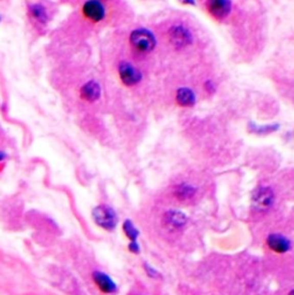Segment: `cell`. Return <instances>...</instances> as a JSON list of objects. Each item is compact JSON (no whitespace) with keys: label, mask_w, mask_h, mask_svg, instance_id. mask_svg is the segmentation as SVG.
Listing matches in <instances>:
<instances>
[{"label":"cell","mask_w":294,"mask_h":295,"mask_svg":"<svg viewBox=\"0 0 294 295\" xmlns=\"http://www.w3.org/2000/svg\"><path fill=\"white\" fill-rule=\"evenodd\" d=\"M27 16L37 31L44 30L53 18V8L43 0H29L27 4Z\"/></svg>","instance_id":"cell-1"},{"label":"cell","mask_w":294,"mask_h":295,"mask_svg":"<svg viewBox=\"0 0 294 295\" xmlns=\"http://www.w3.org/2000/svg\"><path fill=\"white\" fill-rule=\"evenodd\" d=\"M129 44L134 53L145 55L156 48L157 40L153 31L146 28H137L130 34Z\"/></svg>","instance_id":"cell-2"},{"label":"cell","mask_w":294,"mask_h":295,"mask_svg":"<svg viewBox=\"0 0 294 295\" xmlns=\"http://www.w3.org/2000/svg\"><path fill=\"white\" fill-rule=\"evenodd\" d=\"M79 15L91 25H99L107 17L105 0H84L79 7Z\"/></svg>","instance_id":"cell-3"},{"label":"cell","mask_w":294,"mask_h":295,"mask_svg":"<svg viewBox=\"0 0 294 295\" xmlns=\"http://www.w3.org/2000/svg\"><path fill=\"white\" fill-rule=\"evenodd\" d=\"M92 218L98 226L108 232L114 231L119 223L118 214L109 205H99L93 208Z\"/></svg>","instance_id":"cell-4"},{"label":"cell","mask_w":294,"mask_h":295,"mask_svg":"<svg viewBox=\"0 0 294 295\" xmlns=\"http://www.w3.org/2000/svg\"><path fill=\"white\" fill-rule=\"evenodd\" d=\"M168 36H169V41L172 48L179 51L188 48L194 40L192 31L185 25H182V23L172 25L169 31H168Z\"/></svg>","instance_id":"cell-5"},{"label":"cell","mask_w":294,"mask_h":295,"mask_svg":"<svg viewBox=\"0 0 294 295\" xmlns=\"http://www.w3.org/2000/svg\"><path fill=\"white\" fill-rule=\"evenodd\" d=\"M275 203V193L272 187L259 186L252 193V207L259 213H264Z\"/></svg>","instance_id":"cell-6"},{"label":"cell","mask_w":294,"mask_h":295,"mask_svg":"<svg viewBox=\"0 0 294 295\" xmlns=\"http://www.w3.org/2000/svg\"><path fill=\"white\" fill-rule=\"evenodd\" d=\"M118 74L120 81L123 85L128 87H132L138 85L143 79V74L136 65L129 61H120L118 65Z\"/></svg>","instance_id":"cell-7"},{"label":"cell","mask_w":294,"mask_h":295,"mask_svg":"<svg viewBox=\"0 0 294 295\" xmlns=\"http://www.w3.org/2000/svg\"><path fill=\"white\" fill-rule=\"evenodd\" d=\"M91 278L93 284L96 285L98 291L101 292L102 294H114L118 292V285L110 277L109 275L101 270H95L92 271Z\"/></svg>","instance_id":"cell-8"},{"label":"cell","mask_w":294,"mask_h":295,"mask_svg":"<svg viewBox=\"0 0 294 295\" xmlns=\"http://www.w3.org/2000/svg\"><path fill=\"white\" fill-rule=\"evenodd\" d=\"M206 9L209 15L213 16L217 21H222L227 18L232 11L231 0H207Z\"/></svg>","instance_id":"cell-9"},{"label":"cell","mask_w":294,"mask_h":295,"mask_svg":"<svg viewBox=\"0 0 294 295\" xmlns=\"http://www.w3.org/2000/svg\"><path fill=\"white\" fill-rule=\"evenodd\" d=\"M79 98L84 102L93 104L101 98V85L96 79H90L79 88Z\"/></svg>","instance_id":"cell-10"},{"label":"cell","mask_w":294,"mask_h":295,"mask_svg":"<svg viewBox=\"0 0 294 295\" xmlns=\"http://www.w3.org/2000/svg\"><path fill=\"white\" fill-rule=\"evenodd\" d=\"M267 245L269 249L276 254H285L291 249V241L285 236L279 235V233L270 235L267 238Z\"/></svg>","instance_id":"cell-11"},{"label":"cell","mask_w":294,"mask_h":295,"mask_svg":"<svg viewBox=\"0 0 294 295\" xmlns=\"http://www.w3.org/2000/svg\"><path fill=\"white\" fill-rule=\"evenodd\" d=\"M186 222H188V216L183 212H179V210H168L163 215V223L171 230H178V229L185 225Z\"/></svg>","instance_id":"cell-12"},{"label":"cell","mask_w":294,"mask_h":295,"mask_svg":"<svg viewBox=\"0 0 294 295\" xmlns=\"http://www.w3.org/2000/svg\"><path fill=\"white\" fill-rule=\"evenodd\" d=\"M176 102L183 108H191L197 104V96L192 88L182 86L176 91Z\"/></svg>","instance_id":"cell-13"},{"label":"cell","mask_w":294,"mask_h":295,"mask_svg":"<svg viewBox=\"0 0 294 295\" xmlns=\"http://www.w3.org/2000/svg\"><path fill=\"white\" fill-rule=\"evenodd\" d=\"M195 193H197L195 187L190 184H185V183L177 185L174 189L175 198L179 201H189L193 198Z\"/></svg>","instance_id":"cell-14"},{"label":"cell","mask_w":294,"mask_h":295,"mask_svg":"<svg viewBox=\"0 0 294 295\" xmlns=\"http://www.w3.org/2000/svg\"><path fill=\"white\" fill-rule=\"evenodd\" d=\"M248 129L251 132L256 134H269L276 132L279 129V124H267V125H258L255 123H250Z\"/></svg>","instance_id":"cell-15"},{"label":"cell","mask_w":294,"mask_h":295,"mask_svg":"<svg viewBox=\"0 0 294 295\" xmlns=\"http://www.w3.org/2000/svg\"><path fill=\"white\" fill-rule=\"evenodd\" d=\"M122 229L125 237H127L130 241H137V239L139 237V230L134 226V224L130 221V219L124 221Z\"/></svg>","instance_id":"cell-16"},{"label":"cell","mask_w":294,"mask_h":295,"mask_svg":"<svg viewBox=\"0 0 294 295\" xmlns=\"http://www.w3.org/2000/svg\"><path fill=\"white\" fill-rule=\"evenodd\" d=\"M203 88L209 95H213V93L216 92V85L212 79H207V81L203 83Z\"/></svg>","instance_id":"cell-17"},{"label":"cell","mask_w":294,"mask_h":295,"mask_svg":"<svg viewBox=\"0 0 294 295\" xmlns=\"http://www.w3.org/2000/svg\"><path fill=\"white\" fill-rule=\"evenodd\" d=\"M144 268H145V271H146V274L148 277H151V278H159L160 277V274L157 273V270H155L153 268V266H151L149 264L145 263L144 264Z\"/></svg>","instance_id":"cell-18"},{"label":"cell","mask_w":294,"mask_h":295,"mask_svg":"<svg viewBox=\"0 0 294 295\" xmlns=\"http://www.w3.org/2000/svg\"><path fill=\"white\" fill-rule=\"evenodd\" d=\"M128 249L133 253V254H139V253H141V246H139L138 241H130Z\"/></svg>","instance_id":"cell-19"},{"label":"cell","mask_w":294,"mask_h":295,"mask_svg":"<svg viewBox=\"0 0 294 295\" xmlns=\"http://www.w3.org/2000/svg\"><path fill=\"white\" fill-rule=\"evenodd\" d=\"M178 2L182 5H185V6H195L197 5L195 0H178Z\"/></svg>","instance_id":"cell-20"},{"label":"cell","mask_w":294,"mask_h":295,"mask_svg":"<svg viewBox=\"0 0 294 295\" xmlns=\"http://www.w3.org/2000/svg\"><path fill=\"white\" fill-rule=\"evenodd\" d=\"M6 158H7V153L0 149V163L4 162L5 160H6Z\"/></svg>","instance_id":"cell-21"},{"label":"cell","mask_w":294,"mask_h":295,"mask_svg":"<svg viewBox=\"0 0 294 295\" xmlns=\"http://www.w3.org/2000/svg\"><path fill=\"white\" fill-rule=\"evenodd\" d=\"M288 295H294V289H293V291H291L290 294H288Z\"/></svg>","instance_id":"cell-22"},{"label":"cell","mask_w":294,"mask_h":295,"mask_svg":"<svg viewBox=\"0 0 294 295\" xmlns=\"http://www.w3.org/2000/svg\"><path fill=\"white\" fill-rule=\"evenodd\" d=\"M0 20H2V18H0Z\"/></svg>","instance_id":"cell-23"}]
</instances>
